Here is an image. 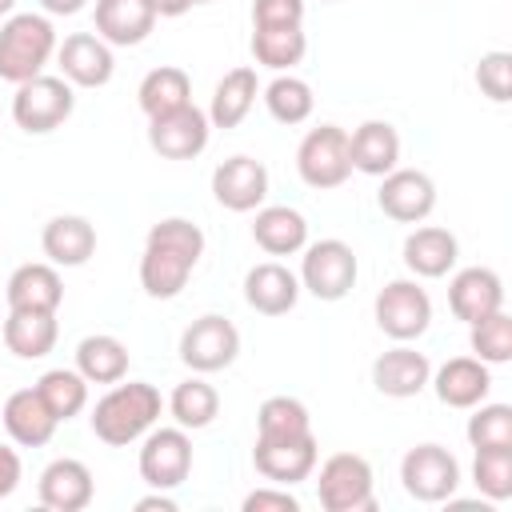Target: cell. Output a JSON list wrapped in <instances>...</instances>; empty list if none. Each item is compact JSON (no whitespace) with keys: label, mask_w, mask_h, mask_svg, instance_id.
Instances as JSON below:
<instances>
[{"label":"cell","mask_w":512,"mask_h":512,"mask_svg":"<svg viewBox=\"0 0 512 512\" xmlns=\"http://www.w3.org/2000/svg\"><path fill=\"white\" fill-rule=\"evenodd\" d=\"M160 392L148 380H128V384H112L96 404H92V436L104 440L108 448H124L132 440H140L156 420H160Z\"/></svg>","instance_id":"1"},{"label":"cell","mask_w":512,"mask_h":512,"mask_svg":"<svg viewBox=\"0 0 512 512\" xmlns=\"http://www.w3.org/2000/svg\"><path fill=\"white\" fill-rule=\"evenodd\" d=\"M56 56V28L40 12H12L0 24V80L24 84Z\"/></svg>","instance_id":"2"},{"label":"cell","mask_w":512,"mask_h":512,"mask_svg":"<svg viewBox=\"0 0 512 512\" xmlns=\"http://www.w3.org/2000/svg\"><path fill=\"white\" fill-rule=\"evenodd\" d=\"M76 108V96H72V84L64 76H32L24 84H16V96H12V120L16 128H24L28 136H48L56 132Z\"/></svg>","instance_id":"3"},{"label":"cell","mask_w":512,"mask_h":512,"mask_svg":"<svg viewBox=\"0 0 512 512\" xmlns=\"http://www.w3.org/2000/svg\"><path fill=\"white\" fill-rule=\"evenodd\" d=\"M376 476L372 464L356 452H336L320 464L316 476V496L324 512H372L376 508V492H372Z\"/></svg>","instance_id":"4"},{"label":"cell","mask_w":512,"mask_h":512,"mask_svg":"<svg viewBox=\"0 0 512 512\" xmlns=\"http://www.w3.org/2000/svg\"><path fill=\"white\" fill-rule=\"evenodd\" d=\"M304 260H300V288L312 292L316 300H344L360 276V264H356V252L352 244L328 236V240H316V244H304L300 248Z\"/></svg>","instance_id":"5"},{"label":"cell","mask_w":512,"mask_h":512,"mask_svg":"<svg viewBox=\"0 0 512 512\" xmlns=\"http://www.w3.org/2000/svg\"><path fill=\"white\" fill-rule=\"evenodd\" d=\"M296 172L308 188H340L352 176L348 160V132L340 124H320L308 128L300 148H296Z\"/></svg>","instance_id":"6"},{"label":"cell","mask_w":512,"mask_h":512,"mask_svg":"<svg viewBox=\"0 0 512 512\" xmlns=\"http://www.w3.org/2000/svg\"><path fill=\"white\" fill-rule=\"evenodd\" d=\"M400 484L420 504L452 500L460 488V464L444 444H416L400 460Z\"/></svg>","instance_id":"7"},{"label":"cell","mask_w":512,"mask_h":512,"mask_svg":"<svg viewBox=\"0 0 512 512\" xmlns=\"http://www.w3.org/2000/svg\"><path fill=\"white\" fill-rule=\"evenodd\" d=\"M140 480L148 488H160V492H172L188 480L192 472V440H188V428H148L144 432V444H140Z\"/></svg>","instance_id":"8"},{"label":"cell","mask_w":512,"mask_h":512,"mask_svg":"<svg viewBox=\"0 0 512 512\" xmlns=\"http://www.w3.org/2000/svg\"><path fill=\"white\" fill-rule=\"evenodd\" d=\"M372 312H376V328L384 336H392L396 344H408V340L424 336L428 324H432V300L416 280H388L376 292Z\"/></svg>","instance_id":"9"},{"label":"cell","mask_w":512,"mask_h":512,"mask_svg":"<svg viewBox=\"0 0 512 512\" xmlns=\"http://www.w3.org/2000/svg\"><path fill=\"white\" fill-rule=\"evenodd\" d=\"M236 356H240V332H236V324L228 316L208 312V316L192 320L184 328V336H180V360L200 376L228 368Z\"/></svg>","instance_id":"10"},{"label":"cell","mask_w":512,"mask_h":512,"mask_svg":"<svg viewBox=\"0 0 512 512\" xmlns=\"http://www.w3.org/2000/svg\"><path fill=\"white\" fill-rule=\"evenodd\" d=\"M208 136H212L208 112H200L196 104L148 120V144L164 160H196L208 148Z\"/></svg>","instance_id":"11"},{"label":"cell","mask_w":512,"mask_h":512,"mask_svg":"<svg viewBox=\"0 0 512 512\" xmlns=\"http://www.w3.org/2000/svg\"><path fill=\"white\" fill-rule=\"evenodd\" d=\"M376 204L388 220L396 224H420L432 216L436 208V184L428 172L420 168H392L388 176H380V192H376Z\"/></svg>","instance_id":"12"},{"label":"cell","mask_w":512,"mask_h":512,"mask_svg":"<svg viewBox=\"0 0 512 512\" xmlns=\"http://www.w3.org/2000/svg\"><path fill=\"white\" fill-rule=\"evenodd\" d=\"M316 456H320V448H316V436L312 432H304V436H280V440H260L256 436V448H252L256 472L268 484H284V488L308 480L316 472Z\"/></svg>","instance_id":"13"},{"label":"cell","mask_w":512,"mask_h":512,"mask_svg":"<svg viewBox=\"0 0 512 512\" xmlns=\"http://www.w3.org/2000/svg\"><path fill=\"white\" fill-rule=\"evenodd\" d=\"M56 64H60V76L72 88H104L116 72L112 44H104L96 32L64 36V44H56Z\"/></svg>","instance_id":"14"},{"label":"cell","mask_w":512,"mask_h":512,"mask_svg":"<svg viewBox=\"0 0 512 512\" xmlns=\"http://www.w3.org/2000/svg\"><path fill=\"white\" fill-rule=\"evenodd\" d=\"M212 196L228 212H256L268 196V168L256 156H228L212 172Z\"/></svg>","instance_id":"15"},{"label":"cell","mask_w":512,"mask_h":512,"mask_svg":"<svg viewBox=\"0 0 512 512\" xmlns=\"http://www.w3.org/2000/svg\"><path fill=\"white\" fill-rule=\"evenodd\" d=\"M200 264V256L164 244V240H144V256H140V288L152 300H172L184 292L192 268Z\"/></svg>","instance_id":"16"},{"label":"cell","mask_w":512,"mask_h":512,"mask_svg":"<svg viewBox=\"0 0 512 512\" xmlns=\"http://www.w3.org/2000/svg\"><path fill=\"white\" fill-rule=\"evenodd\" d=\"M448 308H452L456 320L476 324V320H484V316L504 308V280L484 264L460 268L452 276V284H448Z\"/></svg>","instance_id":"17"},{"label":"cell","mask_w":512,"mask_h":512,"mask_svg":"<svg viewBox=\"0 0 512 512\" xmlns=\"http://www.w3.org/2000/svg\"><path fill=\"white\" fill-rule=\"evenodd\" d=\"M432 380V364L424 352L408 348V344H396L388 352H380L372 360V384L380 396H392V400H408V396H420Z\"/></svg>","instance_id":"18"},{"label":"cell","mask_w":512,"mask_h":512,"mask_svg":"<svg viewBox=\"0 0 512 512\" xmlns=\"http://www.w3.org/2000/svg\"><path fill=\"white\" fill-rule=\"evenodd\" d=\"M300 276L292 268H284L280 260H264V264H252L248 276H244V300L252 312L260 316H284L296 308L300 300Z\"/></svg>","instance_id":"19"},{"label":"cell","mask_w":512,"mask_h":512,"mask_svg":"<svg viewBox=\"0 0 512 512\" xmlns=\"http://www.w3.org/2000/svg\"><path fill=\"white\" fill-rule=\"evenodd\" d=\"M36 492H40V504L52 508V512H84V508L92 504L96 484H92V472H88L84 460L60 456V460H52V464L40 472Z\"/></svg>","instance_id":"20"},{"label":"cell","mask_w":512,"mask_h":512,"mask_svg":"<svg viewBox=\"0 0 512 512\" xmlns=\"http://www.w3.org/2000/svg\"><path fill=\"white\" fill-rule=\"evenodd\" d=\"M428 384L436 388L440 404H448V408H476L492 392V372L476 356H452V360H444L432 372Z\"/></svg>","instance_id":"21"},{"label":"cell","mask_w":512,"mask_h":512,"mask_svg":"<svg viewBox=\"0 0 512 512\" xmlns=\"http://www.w3.org/2000/svg\"><path fill=\"white\" fill-rule=\"evenodd\" d=\"M96 36L112 48H132L144 44L148 32L156 28V12L148 0H96Z\"/></svg>","instance_id":"22"},{"label":"cell","mask_w":512,"mask_h":512,"mask_svg":"<svg viewBox=\"0 0 512 512\" xmlns=\"http://www.w3.org/2000/svg\"><path fill=\"white\" fill-rule=\"evenodd\" d=\"M4 428H8V436L20 444V448H44L52 436H56V416H52V408L44 404V396L36 392V384L32 388H16L8 400H4Z\"/></svg>","instance_id":"23"},{"label":"cell","mask_w":512,"mask_h":512,"mask_svg":"<svg viewBox=\"0 0 512 512\" xmlns=\"http://www.w3.org/2000/svg\"><path fill=\"white\" fill-rule=\"evenodd\" d=\"M456 256H460V244L448 228H436V224H420L404 236V264L412 276L420 280H440L456 268Z\"/></svg>","instance_id":"24"},{"label":"cell","mask_w":512,"mask_h":512,"mask_svg":"<svg viewBox=\"0 0 512 512\" xmlns=\"http://www.w3.org/2000/svg\"><path fill=\"white\" fill-rule=\"evenodd\" d=\"M40 248L56 268H80L96 252V228L88 216H52L40 232Z\"/></svg>","instance_id":"25"},{"label":"cell","mask_w":512,"mask_h":512,"mask_svg":"<svg viewBox=\"0 0 512 512\" xmlns=\"http://www.w3.org/2000/svg\"><path fill=\"white\" fill-rule=\"evenodd\" d=\"M348 160L364 176H388L400 164V132L388 120H364L348 136Z\"/></svg>","instance_id":"26"},{"label":"cell","mask_w":512,"mask_h":512,"mask_svg":"<svg viewBox=\"0 0 512 512\" xmlns=\"http://www.w3.org/2000/svg\"><path fill=\"white\" fill-rule=\"evenodd\" d=\"M64 300V280L56 264H20L8 276V308L16 312H56Z\"/></svg>","instance_id":"27"},{"label":"cell","mask_w":512,"mask_h":512,"mask_svg":"<svg viewBox=\"0 0 512 512\" xmlns=\"http://www.w3.org/2000/svg\"><path fill=\"white\" fill-rule=\"evenodd\" d=\"M252 240L268 256H296L308 244V220L288 204H260L252 220Z\"/></svg>","instance_id":"28"},{"label":"cell","mask_w":512,"mask_h":512,"mask_svg":"<svg viewBox=\"0 0 512 512\" xmlns=\"http://www.w3.org/2000/svg\"><path fill=\"white\" fill-rule=\"evenodd\" d=\"M256 92H260V80H256V68L240 64L232 72H224L212 88V104H208V124L212 128H236L252 104H256Z\"/></svg>","instance_id":"29"},{"label":"cell","mask_w":512,"mask_h":512,"mask_svg":"<svg viewBox=\"0 0 512 512\" xmlns=\"http://www.w3.org/2000/svg\"><path fill=\"white\" fill-rule=\"evenodd\" d=\"M56 336H60L56 312H16V308H8L4 348L16 360H40V356H48L56 348Z\"/></svg>","instance_id":"30"},{"label":"cell","mask_w":512,"mask_h":512,"mask_svg":"<svg viewBox=\"0 0 512 512\" xmlns=\"http://www.w3.org/2000/svg\"><path fill=\"white\" fill-rule=\"evenodd\" d=\"M76 372L88 384H116V380H124L128 376V348H124V340H116L108 332L84 336L76 344Z\"/></svg>","instance_id":"31"},{"label":"cell","mask_w":512,"mask_h":512,"mask_svg":"<svg viewBox=\"0 0 512 512\" xmlns=\"http://www.w3.org/2000/svg\"><path fill=\"white\" fill-rule=\"evenodd\" d=\"M136 100H140V112L152 120V116H164V112H176L184 104H192V80L184 68L176 64H160L152 68L140 88H136Z\"/></svg>","instance_id":"32"},{"label":"cell","mask_w":512,"mask_h":512,"mask_svg":"<svg viewBox=\"0 0 512 512\" xmlns=\"http://www.w3.org/2000/svg\"><path fill=\"white\" fill-rule=\"evenodd\" d=\"M308 52V36L304 24H288V28H252V56L256 64L272 68V72H292Z\"/></svg>","instance_id":"33"},{"label":"cell","mask_w":512,"mask_h":512,"mask_svg":"<svg viewBox=\"0 0 512 512\" xmlns=\"http://www.w3.org/2000/svg\"><path fill=\"white\" fill-rule=\"evenodd\" d=\"M168 412H172V420H176L180 428H188V432L208 428V424L216 420V412H220V392L196 372L192 380H184V384L172 388V396H168Z\"/></svg>","instance_id":"34"},{"label":"cell","mask_w":512,"mask_h":512,"mask_svg":"<svg viewBox=\"0 0 512 512\" xmlns=\"http://www.w3.org/2000/svg\"><path fill=\"white\" fill-rule=\"evenodd\" d=\"M36 392L44 396V404L52 408V416L64 424L72 416H80L88 408V380L76 368H48L36 380Z\"/></svg>","instance_id":"35"},{"label":"cell","mask_w":512,"mask_h":512,"mask_svg":"<svg viewBox=\"0 0 512 512\" xmlns=\"http://www.w3.org/2000/svg\"><path fill=\"white\" fill-rule=\"evenodd\" d=\"M264 104L272 112V120L280 124H304L316 108V96H312V84L292 76V72H280L268 88H264Z\"/></svg>","instance_id":"36"},{"label":"cell","mask_w":512,"mask_h":512,"mask_svg":"<svg viewBox=\"0 0 512 512\" xmlns=\"http://www.w3.org/2000/svg\"><path fill=\"white\" fill-rule=\"evenodd\" d=\"M312 432V416L296 396H268L256 412V436L280 440V436H304Z\"/></svg>","instance_id":"37"},{"label":"cell","mask_w":512,"mask_h":512,"mask_svg":"<svg viewBox=\"0 0 512 512\" xmlns=\"http://www.w3.org/2000/svg\"><path fill=\"white\" fill-rule=\"evenodd\" d=\"M468 328H472L468 332V344H472L476 360H484L488 368L512 360V316L504 308L492 312V316H484V320H476V324H468Z\"/></svg>","instance_id":"38"},{"label":"cell","mask_w":512,"mask_h":512,"mask_svg":"<svg viewBox=\"0 0 512 512\" xmlns=\"http://www.w3.org/2000/svg\"><path fill=\"white\" fill-rule=\"evenodd\" d=\"M472 448H512V408L508 404H476L464 428Z\"/></svg>","instance_id":"39"},{"label":"cell","mask_w":512,"mask_h":512,"mask_svg":"<svg viewBox=\"0 0 512 512\" xmlns=\"http://www.w3.org/2000/svg\"><path fill=\"white\" fill-rule=\"evenodd\" d=\"M472 480L488 500L512 496V448H476Z\"/></svg>","instance_id":"40"},{"label":"cell","mask_w":512,"mask_h":512,"mask_svg":"<svg viewBox=\"0 0 512 512\" xmlns=\"http://www.w3.org/2000/svg\"><path fill=\"white\" fill-rule=\"evenodd\" d=\"M476 84L492 104L512 96V52H484L476 64Z\"/></svg>","instance_id":"41"},{"label":"cell","mask_w":512,"mask_h":512,"mask_svg":"<svg viewBox=\"0 0 512 512\" xmlns=\"http://www.w3.org/2000/svg\"><path fill=\"white\" fill-rule=\"evenodd\" d=\"M304 24V0H252V28Z\"/></svg>","instance_id":"42"},{"label":"cell","mask_w":512,"mask_h":512,"mask_svg":"<svg viewBox=\"0 0 512 512\" xmlns=\"http://www.w3.org/2000/svg\"><path fill=\"white\" fill-rule=\"evenodd\" d=\"M240 508H244V512H300V500H296L284 484H268V488L248 492Z\"/></svg>","instance_id":"43"},{"label":"cell","mask_w":512,"mask_h":512,"mask_svg":"<svg viewBox=\"0 0 512 512\" xmlns=\"http://www.w3.org/2000/svg\"><path fill=\"white\" fill-rule=\"evenodd\" d=\"M20 476H24V468H20L16 448L0 444V500H8V496L20 488Z\"/></svg>","instance_id":"44"},{"label":"cell","mask_w":512,"mask_h":512,"mask_svg":"<svg viewBox=\"0 0 512 512\" xmlns=\"http://www.w3.org/2000/svg\"><path fill=\"white\" fill-rule=\"evenodd\" d=\"M152 508H160V512H176V500H172L168 492L152 488V496H140V500H136V512H152Z\"/></svg>","instance_id":"45"},{"label":"cell","mask_w":512,"mask_h":512,"mask_svg":"<svg viewBox=\"0 0 512 512\" xmlns=\"http://www.w3.org/2000/svg\"><path fill=\"white\" fill-rule=\"evenodd\" d=\"M84 4H88V0H40V8H44L48 16H76Z\"/></svg>","instance_id":"46"},{"label":"cell","mask_w":512,"mask_h":512,"mask_svg":"<svg viewBox=\"0 0 512 512\" xmlns=\"http://www.w3.org/2000/svg\"><path fill=\"white\" fill-rule=\"evenodd\" d=\"M148 4H152L156 16H184L188 8H196L192 0H148Z\"/></svg>","instance_id":"47"},{"label":"cell","mask_w":512,"mask_h":512,"mask_svg":"<svg viewBox=\"0 0 512 512\" xmlns=\"http://www.w3.org/2000/svg\"><path fill=\"white\" fill-rule=\"evenodd\" d=\"M12 8H16V0H0V16H12Z\"/></svg>","instance_id":"48"},{"label":"cell","mask_w":512,"mask_h":512,"mask_svg":"<svg viewBox=\"0 0 512 512\" xmlns=\"http://www.w3.org/2000/svg\"><path fill=\"white\" fill-rule=\"evenodd\" d=\"M192 4H208V0H192Z\"/></svg>","instance_id":"49"},{"label":"cell","mask_w":512,"mask_h":512,"mask_svg":"<svg viewBox=\"0 0 512 512\" xmlns=\"http://www.w3.org/2000/svg\"><path fill=\"white\" fill-rule=\"evenodd\" d=\"M324 4H336V0H324Z\"/></svg>","instance_id":"50"}]
</instances>
